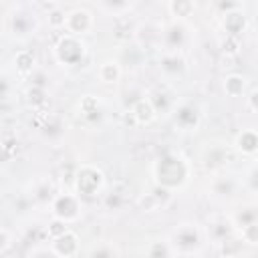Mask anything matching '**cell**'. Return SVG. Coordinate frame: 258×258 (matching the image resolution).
I'll use <instances>...</instances> for the list:
<instances>
[{"label":"cell","instance_id":"cell-1","mask_svg":"<svg viewBox=\"0 0 258 258\" xmlns=\"http://www.w3.org/2000/svg\"><path fill=\"white\" fill-rule=\"evenodd\" d=\"M191 175L189 161L179 153H165L153 163V179L157 185L175 191L181 189Z\"/></svg>","mask_w":258,"mask_h":258},{"label":"cell","instance_id":"cell-2","mask_svg":"<svg viewBox=\"0 0 258 258\" xmlns=\"http://www.w3.org/2000/svg\"><path fill=\"white\" fill-rule=\"evenodd\" d=\"M105 185V173L91 163H85L77 169L75 173V181H73V189L77 196L81 198H97L101 194Z\"/></svg>","mask_w":258,"mask_h":258},{"label":"cell","instance_id":"cell-3","mask_svg":"<svg viewBox=\"0 0 258 258\" xmlns=\"http://www.w3.org/2000/svg\"><path fill=\"white\" fill-rule=\"evenodd\" d=\"M54 58L58 64H64V67H77L85 60V54H87V46L85 42L81 40V36H75V34H62L54 48Z\"/></svg>","mask_w":258,"mask_h":258},{"label":"cell","instance_id":"cell-4","mask_svg":"<svg viewBox=\"0 0 258 258\" xmlns=\"http://www.w3.org/2000/svg\"><path fill=\"white\" fill-rule=\"evenodd\" d=\"M200 244H202V232L191 222L179 224L171 234V246L175 254H191L200 248Z\"/></svg>","mask_w":258,"mask_h":258},{"label":"cell","instance_id":"cell-5","mask_svg":"<svg viewBox=\"0 0 258 258\" xmlns=\"http://www.w3.org/2000/svg\"><path fill=\"white\" fill-rule=\"evenodd\" d=\"M81 196L77 194H69V191H62V194H56L50 202V214L54 218H60L64 222H77L79 216H81Z\"/></svg>","mask_w":258,"mask_h":258},{"label":"cell","instance_id":"cell-6","mask_svg":"<svg viewBox=\"0 0 258 258\" xmlns=\"http://www.w3.org/2000/svg\"><path fill=\"white\" fill-rule=\"evenodd\" d=\"M161 48L169 52H179L187 44V26L183 20H173L161 28Z\"/></svg>","mask_w":258,"mask_h":258},{"label":"cell","instance_id":"cell-7","mask_svg":"<svg viewBox=\"0 0 258 258\" xmlns=\"http://www.w3.org/2000/svg\"><path fill=\"white\" fill-rule=\"evenodd\" d=\"M200 123H202V113H200L198 105H194V103L175 105V109H173V125H175L177 131H183V133L198 131Z\"/></svg>","mask_w":258,"mask_h":258},{"label":"cell","instance_id":"cell-8","mask_svg":"<svg viewBox=\"0 0 258 258\" xmlns=\"http://www.w3.org/2000/svg\"><path fill=\"white\" fill-rule=\"evenodd\" d=\"M95 26V18L87 8H73L67 12V22H64V30L69 34L75 36H83L89 34Z\"/></svg>","mask_w":258,"mask_h":258},{"label":"cell","instance_id":"cell-9","mask_svg":"<svg viewBox=\"0 0 258 258\" xmlns=\"http://www.w3.org/2000/svg\"><path fill=\"white\" fill-rule=\"evenodd\" d=\"M50 248H52L54 256L73 258V256H77L81 252V240L73 230H67L64 234H60V236L50 240Z\"/></svg>","mask_w":258,"mask_h":258},{"label":"cell","instance_id":"cell-10","mask_svg":"<svg viewBox=\"0 0 258 258\" xmlns=\"http://www.w3.org/2000/svg\"><path fill=\"white\" fill-rule=\"evenodd\" d=\"M232 234H238V228H236V224H234L232 218H212L208 222V238L214 244L224 242Z\"/></svg>","mask_w":258,"mask_h":258},{"label":"cell","instance_id":"cell-11","mask_svg":"<svg viewBox=\"0 0 258 258\" xmlns=\"http://www.w3.org/2000/svg\"><path fill=\"white\" fill-rule=\"evenodd\" d=\"M222 28H224V32L230 34V36H240V34L246 32V28H248V16L244 14L242 8L224 12V14H222Z\"/></svg>","mask_w":258,"mask_h":258},{"label":"cell","instance_id":"cell-12","mask_svg":"<svg viewBox=\"0 0 258 258\" xmlns=\"http://www.w3.org/2000/svg\"><path fill=\"white\" fill-rule=\"evenodd\" d=\"M185 58L181 52H169L163 50L159 56V69L165 77H181L185 73Z\"/></svg>","mask_w":258,"mask_h":258},{"label":"cell","instance_id":"cell-13","mask_svg":"<svg viewBox=\"0 0 258 258\" xmlns=\"http://www.w3.org/2000/svg\"><path fill=\"white\" fill-rule=\"evenodd\" d=\"M234 149L244 157L256 155L258 153V129H242L234 137Z\"/></svg>","mask_w":258,"mask_h":258},{"label":"cell","instance_id":"cell-14","mask_svg":"<svg viewBox=\"0 0 258 258\" xmlns=\"http://www.w3.org/2000/svg\"><path fill=\"white\" fill-rule=\"evenodd\" d=\"M131 117L137 125H149L155 121L157 111H155L153 103L149 101V97H141L135 101V105L131 107Z\"/></svg>","mask_w":258,"mask_h":258},{"label":"cell","instance_id":"cell-15","mask_svg":"<svg viewBox=\"0 0 258 258\" xmlns=\"http://www.w3.org/2000/svg\"><path fill=\"white\" fill-rule=\"evenodd\" d=\"M10 30H12L14 36H18V38H26V36L34 34V30H36V20H34L30 14L16 12L14 16H10Z\"/></svg>","mask_w":258,"mask_h":258},{"label":"cell","instance_id":"cell-16","mask_svg":"<svg viewBox=\"0 0 258 258\" xmlns=\"http://www.w3.org/2000/svg\"><path fill=\"white\" fill-rule=\"evenodd\" d=\"M236 179L230 177V175H220V177H214L212 179V185H210V191L212 196L220 198V200H228L236 194Z\"/></svg>","mask_w":258,"mask_h":258},{"label":"cell","instance_id":"cell-17","mask_svg":"<svg viewBox=\"0 0 258 258\" xmlns=\"http://www.w3.org/2000/svg\"><path fill=\"white\" fill-rule=\"evenodd\" d=\"M12 62H14L16 73H20V75H32L34 69H36V54L32 50H28V48H22V50H18L14 54Z\"/></svg>","mask_w":258,"mask_h":258},{"label":"cell","instance_id":"cell-18","mask_svg":"<svg viewBox=\"0 0 258 258\" xmlns=\"http://www.w3.org/2000/svg\"><path fill=\"white\" fill-rule=\"evenodd\" d=\"M97 77L105 85H115L121 79V64L119 60H103L97 69Z\"/></svg>","mask_w":258,"mask_h":258},{"label":"cell","instance_id":"cell-19","mask_svg":"<svg viewBox=\"0 0 258 258\" xmlns=\"http://www.w3.org/2000/svg\"><path fill=\"white\" fill-rule=\"evenodd\" d=\"M246 77L244 75H238V73H230L224 77V83H222V89L228 97H242L244 91H246Z\"/></svg>","mask_w":258,"mask_h":258},{"label":"cell","instance_id":"cell-20","mask_svg":"<svg viewBox=\"0 0 258 258\" xmlns=\"http://www.w3.org/2000/svg\"><path fill=\"white\" fill-rule=\"evenodd\" d=\"M167 8L175 20H187L196 12V0H169Z\"/></svg>","mask_w":258,"mask_h":258},{"label":"cell","instance_id":"cell-21","mask_svg":"<svg viewBox=\"0 0 258 258\" xmlns=\"http://www.w3.org/2000/svg\"><path fill=\"white\" fill-rule=\"evenodd\" d=\"M26 101H28V105L32 107V109H42V107H46V103H48V93H46V87H42V85H36V83H32L28 89H26Z\"/></svg>","mask_w":258,"mask_h":258},{"label":"cell","instance_id":"cell-22","mask_svg":"<svg viewBox=\"0 0 258 258\" xmlns=\"http://www.w3.org/2000/svg\"><path fill=\"white\" fill-rule=\"evenodd\" d=\"M101 113V103L93 95H83L79 101V115L83 119H95Z\"/></svg>","mask_w":258,"mask_h":258},{"label":"cell","instance_id":"cell-23","mask_svg":"<svg viewBox=\"0 0 258 258\" xmlns=\"http://www.w3.org/2000/svg\"><path fill=\"white\" fill-rule=\"evenodd\" d=\"M149 101L153 103V107H155V111H157V115L159 113H173V109H175V105H173V101H171V97L165 93V91H153L151 95H149Z\"/></svg>","mask_w":258,"mask_h":258},{"label":"cell","instance_id":"cell-24","mask_svg":"<svg viewBox=\"0 0 258 258\" xmlns=\"http://www.w3.org/2000/svg\"><path fill=\"white\" fill-rule=\"evenodd\" d=\"M218 246H220V254L222 256H238V254L244 252V240L240 236H236V234H232L230 238H226Z\"/></svg>","mask_w":258,"mask_h":258},{"label":"cell","instance_id":"cell-25","mask_svg":"<svg viewBox=\"0 0 258 258\" xmlns=\"http://www.w3.org/2000/svg\"><path fill=\"white\" fill-rule=\"evenodd\" d=\"M147 256L151 258H167V256H173L175 250L171 246V242H165V240H157V242H151L145 250Z\"/></svg>","mask_w":258,"mask_h":258},{"label":"cell","instance_id":"cell-26","mask_svg":"<svg viewBox=\"0 0 258 258\" xmlns=\"http://www.w3.org/2000/svg\"><path fill=\"white\" fill-rule=\"evenodd\" d=\"M101 2H103V8H105L109 14H113V16H123V14H127V12L131 10V6H133L135 0H101Z\"/></svg>","mask_w":258,"mask_h":258},{"label":"cell","instance_id":"cell-27","mask_svg":"<svg viewBox=\"0 0 258 258\" xmlns=\"http://www.w3.org/2000/svg\"><path fill=\"white\" fill-rule=\"evenodd\" d=\"M238 236L244 240V244H248V246H258V220L240 226V228H238Z\"/></svg>","mask_w":258,"mask_h":258},{"label":"cell","instance_id":"cell-28","mask_svg":"<svg viewBox=\"0 0 258 258\" xmlns=\"http://www.w3.org/2000/svg\"><path fill=\"white\" fill-rule=\"evenodd\" d=\"M240 48H242V44H240V36H230V34H226V36L222 38V42H220V50H222L224 54H228V56L238 54Z\"/></svg>","mask_w":258,"mask_h":258},{"label":"cell","instance_id":"cell-29","mask_svg":"<svg viewBox=\"0 0 258 258\" xmlns=\"http://www.w3.org/2000/svg\"><path fill=\"white\" fill-rule=\"evenodd\" d=\"M69 230V222H64V220H60V218H54L52 216V220L48 222V226H46V236L52 240V238H56V236H60V234H64Z\"/></svg>","mask_w":258,"mask_h":258},{"label":"cell","instance_id":"cell-30","mask_svg":"<svg viewBox=\"0 0 258 258\" xmlns=\"http://www.w3.org/2000/svg\"><path fill=\"white\" fill-rule=\"evenodd\" d=\"M67 22V12L62 8H52L48 12V26L50 28H64Z\"/></svg>","mask_w":258,"mask_h":258},{"label":"cell","instance_id":"cell-31","mask_svg":"<svg viewBox=\"0 0 258 258\" xmlns=\"http://www.w3.org/2000/svg\"><path fill=\"white\" fill-rule=\"evenodd\" d=\"M232 220H234L236 228H240V226H244V224H250V222L258 220V212H256L254 208H244V210H242V212H238V216H236V218H232Z\"/></svg>","mask_w":258,"mask_h":258},{"label":"cell","instance_id":"cell-32","mask_svg":"<svg viewBox=\"0 0 258 258\" xmlns=\"http://www.w3.org/2000/svg\"><path fill=\"white\" fill-rule=\"evenodd\" d=\"M159 206H161V202L155 198V194H153V191L143 194V196L139 198V208H141L143 212H153V210H157Z\"/></svg>","mask_w":258,"mask_h":258},{"label":"cell","instance_id":"cell-33","mask_svg":"<svg viewBox=\"0 0 258 258\" xmlns=\"http://www.w3.org/2000/svg\"><path fill=\"white\" fill-rule=\"evenodd\" d=\"M89 256H93V258H111V256H119V250H115L111 244H101L97 248H91Z\"/></svg>","mask_w":258,"mask_h":258},{"label":"cell","instance_id":"cell-34","mask_svg":"<svg viewBox=\"0 0 258 258\" xmlns=\"http://www.w3.org/2000/svg\"><path fill=\"white\" fill-rule=\"evenodd\" d=\"M12 246V234L8 228H2L0 230V254H6Z\"/></svg>","mask_w":258,"mask_h":258},{"label":"cell","instance_id":"cell-35","mask_svg":"<svg viewBox=\"0 0 258 258\" xmlns=\"http://www.w3.org/2000/svg\"><path fill=\"white\" fill-rule=\"evenodd\" d=\"M216 6L222 10V14H224V12H230V10L240 8V4H238V2H230V0H216Z\"/></svg>","mask_w":258,"mask_h":258},{"label":"cell","instance_id":"cell-36","mask_svg":"<svg viewBox=\"0 0 258 258\" xmlns=\"http://www.w3.org/2000/svg\"><path fill=\"white\" fill-rule=\"evenodd\" d=\"M246 103H248V109H250V111L258 113V87L250 91V95H248V101H246Z\"/></svg>","mask_w":258,"mask_h":258},{"label":"cell","instance_id":"cell-37","mask_svg":"<svg viewBox=\"0 0 258 258\" xmlns=\"http://www.w3.org/2000/svg\"><path fill=\"white\" fill-rule=\"evenodd\" d=\"M248 185H250V189H252V191H256V194H258V165H256V167H252V171L248 173Z\"/></svg>","mask_w":258,"mask_h":258},{"label":"cell","instance_id":"cell-38","mask_svg":"<svg viewBox=\"0 0 258 258\" xmlns=\"http://www.w3.org/2000/svg\"><path fill=\"white\" fill-rule=\"evenodd\" d=\"M48 2H52V0H48Z\"/></svg>","mask_w":258,"mask_h":258}]
</instances>
